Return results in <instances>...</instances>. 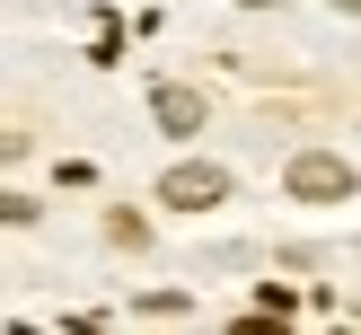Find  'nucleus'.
<instances>
[{
	"mask_svg": "<svg viewBox=\"0 0 361 335\" xmlns=\"http://www.w3.org/2000/svg\"><path fill=\"white\" fill-rule=\"evenodd\" d=\"M159 203H176V212H212V203H229V168H212V159H176V168L159 176Z\"/></svg>",
	"mask_w": 361,
	"mask_h": 335,
	"instance_id": "f257e3e1",
	"label": "nucleus"
},
{
	"mask_svg": "<svg viewBox=\"0 0 361 335\" xmlns=\"http://www.w3.org/2000/svg\"><path fill=\"white\" fill-rule=\"evenodd\" d=\"M291 194H300V203H344V194H353V168L335 150H300L291 159Z\"/></svg>",
	"mask_w": 361,
	"mask_h": 335,
	"instance_id": "f03ea898",
	"label": "nucleus"
},
{
	"mask_svg": "<svg viewBox=\"0 0 361 335\" xmlns=\"http://www.w3.org/2000/svg\"><path fill=\"white\" fill-rule=\"evenodd\" d=\"M150 115L168 123V133H203V97H194V88H176V80L150 88Z\"/></svg>",
	"mask_w": 361,
	"mask_h": 335,
	"instance_id": "7ed1b4c3",
	"label": "nucleus"
},
{
	"mask_svg": "<svg viewBox=\"0 0 361 335\" xmlns=\"http://www.w3.org/2000/svg\"><path fill=\"white\" fill-rule=\"evenodd\" d=\"M0 221H9V229H18V221H35V203H27V194H0Z\"/></svg>",
	"mask_w": 361,
	"mask_h": 335,
	"instance_id": "20e7f679",
	"label": "nucleus"
}]
</instances>
